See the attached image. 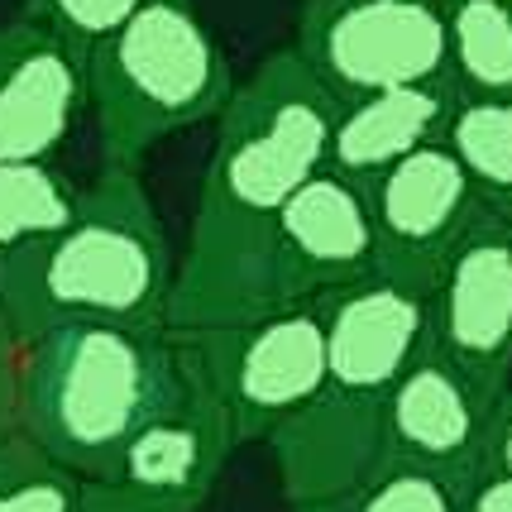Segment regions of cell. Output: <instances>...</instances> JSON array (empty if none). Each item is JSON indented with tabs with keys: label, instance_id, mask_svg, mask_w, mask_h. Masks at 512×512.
<instances>
[{
	"label": "cell",
	"instance_id": "cell-1",
	"mask_svg": "<svg viewBox=\"0 0 512 512\" xmlns=\"http://www.w3.org/2000/svg\"><path fill=\"white\" fill-rule=\"evenodd\" d=\"M192 383V350L168 326L67 321L24 335L20 431L82 484L106 479L130 441Z\"/></svg>",
	"mask_w": 512,
	"mask_h": 512
},
{
	"label": "cell",
	"instance_id": "cell-2",
	"mask_svg": "<svg viewBox=\"0 0 512 512\" xmlns=\"http://www.w3.org/2000/svg\"><path fill=\"white\" fill-rule=\"evenodd\" d=\"M173 249L139 173L101 168L82 192L72 225L34 245L0 254V302L20 335L111 321V326H168Z\"/></svg>",
	"mask_w": 512,
	"mask_h": 512
},
{
	"label": "cell",
	"instance_id": "cell-3",
	"mask_svg": "<svg viewBox=\"0 0 512 512\" xmlns=\"http://www.w3.org/2000/svg\"><path fill=\"white\" fill-rule=\"evenodd\" d=\"M230 91V63L197 0H149L87 53V106L101 130V163L120 173H139L163 139L221 115Z\"/></svg>",
	"mask_w": 512,
	"mask_h": 512
},
{
	"label": "cell",
	"instance_id": "cell-4",
	"mask_svg": "<svg viewBox=\"0 0 512 512\" xmlns=\"http://www.w3.org/2000/svg\"><path fill=\"white\" fill-rule=\"evenodd\" d=\"M335 125L340 106L312 77L302 53H268L225 101L201 197L249 216H278L307 182L331 173Z\"/></svg>",
	"mask_w": 512,
	"mask_h": 512
},
{
	"label": "cell",
	"instance_id": "cell-5",
	"mask_svg": "<svg viewBox=\"0 0 512 512\" xmlns=\"http://www.w3.org/2000/svg\"><path fill=\"white\" fill-rule=\"evenodd\" d=\"M292 48L340 111L407 87H455L441 0H302Z\"/></svg>",
	"mask_w": 512,
	"mask_h": 512
},
{
	"label": "cell",
	"instance_id": "cell-6",
	"mask_svg": "<svg viewBox=\"0 0 512 512\" xmlns=\"http://www.w3.org/2000/svg\"><path fill=\"white\" fill-rule=\"evenodd\" d=\"M307 307L302 283L292 273L278 216H249L221 201H197V221L187 240V259L173 278L168 331L216 335L240 331L278 312Z\"/></svg>",
	"mask_w": 512,
	"mask_h": 512
},
{
	"label": "cell",
	"instance_id": "cell-7",
	"mask_svg": "<svg viewBox=\"0 0 512 512\" xmlns=\"http://www.w3.org/2000/svg\"><path fill=\"white\" fill-rule=\"evenodd\" d=\"M182 340H192L216 398L225 402L235 441L273 436L283 422L331 393L326 331L312 307H292L240 331L182 335Z\"/></svg>",
	"mask_w": 512,
	"mask_h": 512
},
{
	"label": "cell",
	"instance_id": "cell-8",
	"mask_svg": "<svg viewBox=\"0 0 512 512\" xmlns=\"http://www.w3.org/2000/svg\"><path fill=\"white\" fill-rule=\"evenodd\" d=\"M230 446H235L230 412L192 350L187 393L134 436L106 479L82 484V512H197L216 489Z\"/></svg>",
	"mask_w": 512,
	"mask_h": 512
},
{
	"label": "cell",
	"instance_id": "cell-9",
	"mask_svg": "<svg viewBox=\"0 0 512 512\" xmlns=\"http://www.w3.org/2000/svg\"><path fill=\"white\" fill-rule=\"evenodd\" d=\"M431 350L493 417L512 379V249L489 211L431 278Z\"/></svg>",
	"mask_w": 512,
	"mask_h": 512
},
{
	"label": "cell",
	"instance_id": "cell-10",
	"mask_svg": "<svg viewBox=\"0 0 512 512\" xmlns=\"http://www.w3.org/2000/svg\"><path fill=\"white\" fill-rule=\"evenodd\" d=\"M312 312L326 331L331 393L340 398L383 402L431 350V288L388 268L326 292Z\"/></svg>",
	"mask_w": 512,
	"mask_h": 512
},
{
	"label": "cell",
	"instance_id": "cell-11",
	"mask_svg": "<svg viewBox=\"0 0 512 512\" xmlns=\"http://www.w3.org/2000/svg\"><path fill=\"white\" fill-rule=\"evenodd\" d=\"M364 197H369L374 230H379V268L426 283V288L436 268L450 259V249L484 216L479 192L460 168V158L450 154L446 139L402 158Z\"/></svg>",
	"mask_w": 512,
	"mask_h": 512
},
{
	"label": "cell",
	"instance_id": "cell-12",
	"mask_svg": "<svg viewBox=\"0 0 512 512\" xmlns=\"http://www.w3.org/2000/svg\"><path fill=\"white\" fill-rule=\"evenodd\" d=\"M87 111V58L34 10L0 24V163H53Z\"/></svg>",
	"mask_w": 512,
	"mask_h": 512
},
{
	"label": "cell",
	"instance_id": "cell-13",
	"mask_svg": "<svg viewBox=\"0 0 512 512\" xmlns=\"http://www.w3.org/2000/svg\"><path fill=\"white\" fill-rule=\"evenodd\" d=\"M283 489L302 512L345 508L374 469L388 460L383 446V402H355L326 393L307 412L273 431Z\"/></svg>",
	"mask_w": 512,
	"mask_h": 512
},
{
	"label": "cell",
	"instance_id": "cell-14",
	"mask_svg": "<svg viewBox=\"0 0 512 512\" xmlns=\"http://www.w3.org/2000/svg\"><path fill=\"white\" fill-rule=\"evenodd\" d=\"M489 412L469 383L436 350H426L398 388L383 398V446L388 460L436 469L455 484H469L484 469Z\"/></svg>",
	"mask_w": 512,
	"mask_h": 512
},
{
	"label": "cell",
	"instance_id": "cell-15",
	"mask_svg": "<svg viewBox=\"0 0 512 512\" xmlns=\"http://www.w3.org/2000/svg\"><path fill=\"white\" fill-rule=\"evenodd\" d=\"M278 230L307 307L379 268V230H374L369 197L340 173H321L307 182L278 211Z\"/></svg>",
	"mask_w": 512,
	"mask_h": 512
},
{
	"label": "cell",
	"instance_id": "cell-16",
	"mask_svg": "<svg viewBox=\"0 0 512 512\" xmlns=\"http://www.w3.org/2000/svg\"><path fill=\"white\" fill-rule=\"evenodd\" d=\"M455 101H460L455 87H407L345 106L331 144V173L355 182L359 192H369L402 158L446 139Z\"/></svg>",
	"mask_w": 512,
	"mask_h": 512
},
{
	"label": "cell",
	"instance_id": "cell-17",
	"mask_svg": "<svg viewBox=\"0 0 512 512\" xmlns=\"http://www.w3.org/2000/svg\"><path fill=\"white\" fill-rule=\"evenodd\" d=\"M460 101H512V0H441Z\"/></svg>",
	"mask_w": 512,
	"mask_h": 512
},
{
	"label": "cell",
	"instance_id": "cell-18",
	"mask_svg": "<svg viewBox=\"0 0 512 512\" xmlns=\"http://www.w3.org/2000/svg\"><path fill=\"white\" fill-rule=\"evenodd\" d=\"M450 154L469 173L479 206L512 221V101H455L446 125Z\"/></svg>",
	"mask_w": 512,
	"mask_h": 512
},
{
	"label": "cell",
	"instance_id": "cell-19",
	"mask_svg": "<svg viewBox=\"0 0 512 512\" xmlns=\"http://www.w3.org/2000/svg\"><path fill=\"white\" fill-rule=\"evenodd\" d=\"M82 192L53 163H0V254L72 225Z\"/></svg>",
	"mask_w": 512,
	"mask_h": 512
},
{
	"label": "cell",
	"instance_id": "cell-20",
	"mask_svg": "<svg viewBox=\"0 0 512 512\" xmlns=\"http://www.w3.org/2000/svg\"><path fill=\"white\" fill-rule=\"evenodd\" d=\"M0 512H82V479L10 431L0 436Z\"/></svg>",
	"mask_w": 512,
	"mask_h": 512
},
{
	"label": "cell",
	"instance_id": "cell-21",
	"mask_svg": "<svg viewBox=\"0 0 512 512\" xmlns=\"http://www.w3.org/2000/svg\"><path fill=\"white\" fill-rule=\"evenodd\" d=\"M465 489L436 469L402 465V460H383L374 479L335 512H465Z\"/></svg>",
	"mask_w": 512,
	"mask_h": 512
},
{
	"label": "cell",
	"instance_id": "cell-22",
	"mask_svg": "<svg viewBox=\"0 0 512 512\" xmlns=\"http://www.w3.org/2000/svg\"><path fill=\"white\" fill-rule=\"evenodd\" d=\"M144 5L149 0H39V15L87 58L91 48L106 44L115 29H125Z\"/></svg>",
	"mask_w": 512,
	"mask_h": 512
},
{
	"label": "cell",
	"instance_id": "cell-23",
	"mask_svg": "<svg viewBox=\"0 0 512 512\" xmlns=\"http://www.w3.org/2000/svg\"><path fill=\"white\" fill-rule=\"evenodd\" d=\"M20 355L24 335L15 331V321L0 302V436L20 431Z\"/></svg>",
	"mask_w": 512,
	"mask_h": 512
},
{
	"label": "cell",
	"instance_id": "cell-24",
	"mask_svg": "<svg viewBox=\"0 0 512 512\" xmlns=\"http://www.w3.org/2000/svg\"><path fill=\"white\" fill-rule=\"evenodd\" d=\"M484 469L493 474H512V393L489 417V436H484Z\"/></svg>",
	"mask_w": 512,
	"mask_h": 512
},
{
	"label": "cell",
	"instance_id": "cell-25",
	"mask_svg": "<svg viewBox=\"0 0 512 512\" xmlns=\"http://www.w3.org/2000/svg\"><path fill=\"white\" fill-rule=\"evenodd\" d=\"M465 512H512V474L479 469L465 489Z\"/></svg>",
	"mask_w": 512,
	"mask_h": 512
},
{
	"label": "cell",
	"instance_id": "cell-26",
	"mask_svg": "<svg viewBox=\"0 0 512 512\" xmlns=\"http://www.w3.org/2000/svg\"><path fill=\"white\" fill-rule=\"evenodd\" d=\"M508 249H512V221H508Z\"/></svg>",
	"mask_w": 512,
	"mask_h": 512
}]
</instances>
